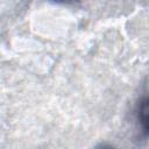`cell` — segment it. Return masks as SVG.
<instances>
[{"mask_svg": "<svg viewBox=\"0 0 149 149\" xmlns=\"http://www.w3.org/2000/svg\"><path fill=\"white\" fill-rule=\"evenodd\" d=\"M137 120L140 122V127L142 128V132L147 136V133H148V99H147V97L141 99L139 102Z\"/></svg>", "mask_w": 149, "mask_h": 149, "instance_id": "6da1fadb", "label": "cell"}, {"mask_svg": "<svg viewBox=\"0 0 149 149\" xmlns=\"http://www.w3.org/2000/svg\"><path fill=\"white\" fill-rule=\"evenodd\" d=\"M94 149H116L115 147H113L109 143H99Z\"/></svg>", "mask_w": 149, "mask_h": 149, "instance_id": "7a4b0ae2", "label": "cell"}]
</instances>
